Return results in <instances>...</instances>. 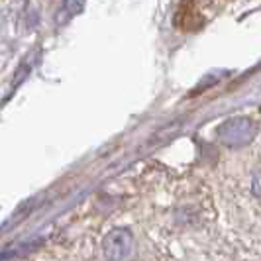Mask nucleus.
<instances>
[{"label": "nucleus", "mask_w": 261, "mask_h": 261, "mask_svg": "<svg viewBox=\"0 0 261 261\" xmlns=\"http://www.w3.org/2000/svg\"><path fill=\"white\" fill-rule=\"evenodd\" d=\"M132 251V236L128 230H112L105 240V253L110 261H124Z\"/></svg>", "instance_id": "1"}, {"label": "nucleus", "mask_w": 261, "mask_h": 261, "mask_svg": "<svg viewBox=\"0 0 261 261\" xmlns=\"http://www.w3.org/2000/svg\"><path fill=\"white\" fill-rule=\"evenodd\" d=\"M200 20H202V14H200V8H198L196 0H183L181 8L177 12V24H179V28H183L185 32L195 30V28H198Z\"/></svg>", "instance_id": "2"}, {"label": "nucleus", "mask_w": 261, "mask_h": 261, "mask_svg": "<svg viewBox=\"0 0 261 261\" xmlns=\"http://www.w3.org/2000/svg\"><path fill=\"white\" fill-rule=\"evenodd\" d=\"M251 195L261 202V173L253 175V179H251Z\"/></svg>", "instance_id": "3"}]
</instances>
